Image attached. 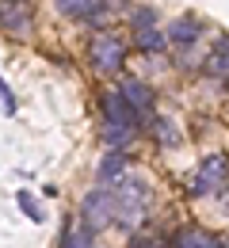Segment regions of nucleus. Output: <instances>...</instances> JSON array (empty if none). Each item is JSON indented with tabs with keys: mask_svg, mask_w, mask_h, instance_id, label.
<instances>
[{
	"mask_svg": "<svg viewBox=\"0 0 229 248\" xmlns=\"http://www.w3.org/2000/svg\"><path fill=\"white\" fill-rule=\"evenodd\" d=\"M15 202H19V206H23V214L31 217V221H46V214H42V206H38V202H34L31 195H27V191H15Z\"/></svg>",
	"mask_w": 229,
	"mask_h": 248,
	"instance_id": "nucleus-15",
	"label": "nucleus"
},
{
	"mask_svg": "<svg viewBox=\"0 0 229 248\" xmlns=\"http://www.w3.org/2000/svg\"><path fill=\"white\" fill-rule=\"evenodd\" d=\"M119 92H122V99L130 103L141 119H149V111H153V99H157V95H153V88H149L145 80L130 77V80H122V88H119Z\"/></svg>",
	"mask_w": 229,
	"mask_h": 248,
	"instance_id": "nucleus-8",
	"label": "nucleus"
},
{
	"mask_svg": "<svg viewBox=\"0 0 229 248\" xmlns=\"http://www.w3.org/2000/svg\"><path fill=\"white\" fill-rule=\"evenodd\" d=\"M153 134H157L161 145H180V130L168 123V119H157V123H153Z\"/></svg>",
	"mask_w": 229,
	"mask_h": 248,
	"instance_id": "nucleus-13",
	"label": "nucleus"
},
{
	"mask_svg": "<svg viewBox=\"0 0 229 248\" xmlns=\"http://www.w3.org/2000/svg\"><path fill=\"white\" fill-rule=\"evenodd\" d=\"M103 115H107V126H103V138L107 145H126L137 130V111L122 99V92H107L103 95Z\"/></svg>",
	"mask_w": 229,
	"mask_h": 248,
	"instance_id": "nucleus-1",
	"label": "nucleus"
},
{
	"mask_svg": "<svg viewBox=\"0 0 229 248\" xmlns=\"http://www.w3.org/2000/svg\"><path fill=\"white\" fill-rule=\"evenodd\" d=\"M122 172H126V156L122 153H107L99 160V168H96V180L103 187H119L122 184Z\"/></svg>",
	"mask_w": 229,
	"mask_h": 248,
	"instance_id": "nucleus-10",
	"label": "nucleus"
},
{
	"mask_svg": "<svg viewBox=\"0 0 229 248\" xmlns=\"http://www.w3.org/2000/svg\"><path fill=\"white\" fill-rule=\"evenodd\" d=\"M115 199H119V221H122L126 229H134V225H141V221H145V214H149L153 191H149V184H145V180L126 176L122 184L115 187Z\"/></svg>",
	"mask_w": 229,
	"mask_h": 248,
	"instance_id": "nucleus-2",
	"label": "nucleus"
},
{
	"mask_svg": "<svg viewBox=\"0 0 229 248\" xmlns=\"http://www.w3.org/2000/svg\"><path fill=\"white\" fill-rule=\"evenodd\" d=\"M0 27L12 34H31L34 16L27 4H15V0H0Z\"/></svg>",
	"mask_w": 229,
	"mask_h": 248,
	"instance_id": "nucleus-7",
	"label": "nucleus"
},
{
	"mask_svg": "<svg viewBox=\"0 0 229 248\" xmlns=\"http://www.w3.org/2000/svg\"><path fill=\"white\" fill-rule=\"evenodd\" d=\"M88 62L96 65L99 73L122 69V62H126V42H122L119 34H111V31L92 34V42H88Z\"/></svg>",
	"mask_w": 229,
	"mask_h": 248,
	"instance_id": "nucleus-3",
	"label": "nucleus"
},
{
	"mask_svg": "<svg viewBox=\"0 0 229 248\" xmlns=\"http://www.w3.org/2000/svg\"><path fill=\"white\" fill-rule=\"evenodd\" d=\"M130 248H168V241L157 237V233H137V237L130 241Z\"/></svg>",
	"mask_w": 229,
	"mask_h": 248,
	"instance_id": "nucleus-17",
	"label": "nucleus"
},
{
	"mask_svg": "<svg viewBox=\"0 0 229 248\" xmlns=\"http://www.w3.org/2000/svg\"><path fill=\"white\" fill-rule=\"evenodd\" d=\"M153 23H157V12L153 8H141V12H134V31H153Z\"/></svg>",
	"mask_w": 229,
	"mask_h": 248,
	"instance_id": "nucleus-16",
	"label": "nucleus"
},
{
	"mask_svg": "<svg viewBox=\"0 0 229 248\" xmlns=\"http://www.w3.org/2000/svg\"><path fill=\"white\" fill-rule=\"evenodd\" d=\"M80 214H84V225H88V229H103V225L119 221V199H115V191H107V187L88 191L84 202H80Z\"/></svg>",
	"mask_w": 229,
	"mask_h": 248,
	"instance_id": "nucleus-4",
	"label": "nucleus"
},
{
	"mask_svg": "<svg viewBox=\"0 0 229 248\" xmlns=\"http://www.w3.org/2000/svg\"><path fill=\"white\" fill-rule=\"evenodd\" d=\"M229 187V156L226 153H210L202 164H198L195 180H191V191L195 195H218Z\"/></svg>",
	"mask_w": 229,
	"mask_h": 248,
	"instance_id": "nucleus-5",
	"label": "nucleus"
},
{
	"mask_svg": "<svg viewBox=\"0 0 229 248\" xmlns=\"http://www.w3.org/2000/svg\"><path fill=\"white\" fill-rule=\"evenodd\" d=\"M164 42H168V34L157 31V27H153V31H141V34H137V46H141V50H149V54H157Z\"/></svg>",
	"mask_w": 229,
	"mask_h": 248,
	"instance_id": "nucleus-14",
	"label": "nucleus"
},
{
	"mask_svg": "<svg viewBox=\"0 0 229 248\" xmlns=\"http://www.w3.org/2000/svg\"><path fill=\"white\" fill-rule=\"evenodd\" d=\"M54 4L69 19H84V23H103L107 19V0H54Z\"/></svg>",
	"mask_w": 229,
	"mask_h": 248,
	"instance_id": "nucleus-6",
	"label": "nucleus"
},
{
	"mask_svg": "<svg viewBox=\"0 0 229 248\" xmlns=\"http://www.w3.org/2000/svg\"><path fill=\"white\" fill-rule=\"evenodd\" d=\"M168 38H172V42H191V38H198V19H191V16L172 19V23H168Z\"/></svg>",
	"mask_w": 229,
	"mask_h": 248,
	"instance_id": "nucleus-12",
	"label": "nucleus"
},
{
	"mask_svg": "<svg viewBox=\"0 0 229 248\" xmlns=\"http://www.w3.org/2000/svg\"><path fill=\"white\" fill-rule=\"evenodd\" d=\"M172 248H226V241H218L214 233H206L198 225H187L172 237Z\"/></svg>",
	"mask_w": 229,
	"mask_h": 248,
	"instance_id": "nucleus-9",
	"label": "nucleus"
},
{
	"mask_svg": "<svg viewBox=\"0 0 229 248\" xmlns=\"http://www.w3.org/2000/svg\"><path fill=\"white\" fill-rule=\"evenodd\" d=\"M202 65H206V73H214V77H229V34L214 42V50L206 54Z\"/></svg>",
	"mask_w": 229,
	"mask_h": 248,
	"instance_id": "nucleus-11",
	"label": "nucleus"
},
{
	"mask_svg": "<svg viewBox=\"0 0 229 248\" xmlns=\"http://www.w3.org/2000/svg\"><path fill=\"white\" fill-rule=\"evenodd\" d=\"M65 248H92V245H88V233H84V229H80V233H69Z\"/></svg>",
	"mask_w": 229,
	"mask_h": 248,
	"instance_id": "nucleus-18",
	"label": "nucleus"
}]
</instances>
